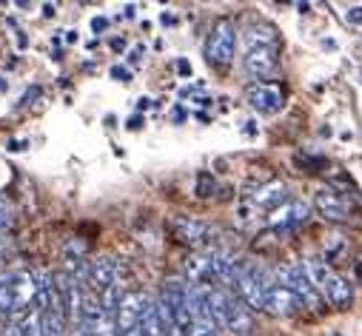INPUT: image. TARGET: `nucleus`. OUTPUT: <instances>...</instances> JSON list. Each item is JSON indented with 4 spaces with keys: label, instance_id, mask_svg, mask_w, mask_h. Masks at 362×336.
Returning <instances> with one entry per match:
<instances>
[{
    "label": "nucleus",
    "instance_id": "nucleus-16",
    "mask_svg": "<svg viewBox=\"0 0 362 336\" xmlns=\"http://www.w3.org/2000/svg\"><path fill=\"white\" fill-rule=\"evenodd\" d=\"M183 271L189 277L192 285H211L214 274H211V257L209 254H194L183 263Z\"/></svg>",
    "mask_w": 362,
    "mask_h": 336
},
{
    "label": "nucleus",
    "instance_id": "nucleus-15",
    "mask_svg": "<svg viewBox=\"0 0 362 336\" xmlns=\"http://www.w3.org/2000/svg\"><path fill=\"white\" fill-rule=\"evenodd\" d=\"M286 197H288V191H286V183H280V180H274V183H265V186H259L257 191H254V205H259V208H271V211H277L280 208V203H286Z\"/></svg>",
    "mask_w": 362,
    "mask_h": 336
},
{
    "label": "nucleus",
    "instance_id": "nucleus-29",
    "mask_svg": "<svg viewBox=\"0 0 362 336\" xmlns=\"http://www.w3.org/2000/svg\"><path fill=\"white\" fill-rule=\"evenodd\" d=\"M345 18H348V23H354V26H362V6H351V9L345 12Z\"/></svg>",
    "mask_w": 362,
    "mask_h": 336
},
{
    "label": "nucleus",
    "instance_id": "nucleus-12",
    "mask_svg": "<svg viewBox=\"0 0 362 336\" xmlns=\"http://www.w3.org/2000/svg\"><path fill=\"white\" fill-rule=\"evenodd\" d=\"M143 305H146V296L137 294V291H132V294L123 296V302H120V308H117V313H115V319H117V333H120V336L140 328Z\"/></svg>",
    "mask_w": 362,
    "mask_h": 336
},
{
    "label": "nucleus",
    "instance_id": "nucleus-7",
    "mask_svg": "<svg viewBox=\"0 0 362 336\" xmlns=\"http://www.w3.org/2000/svg\"><path fill=\"white\" fill-rule=\"evenodd\" d=\"M305 305H303V299L291 291V288H286V285H280V282H274L268 288V294H265V311L271 313V316H294V313H300Z\"/></svg>",
    "mask_w": 362,
    "mask_h": 336
},
{
    "label": "nucleus",
    "instance_id": "nucleus-8",
    "mask_svg": "<svg viewBox=\"0 0 362 336\" xmlns=\"http://www.w3.org/2000/svg\"><path fill=\"white\" fill-rule=\"evenodd\" d=\"M245 71L251 77H274L280 71V63H277V49L274 46H254L245 52V60H243Z\"/></svg>",
    "mask_w": 362,
    "mask_h": 336
},
{
    "label": "nucleus",
    "instance_id": "nucleus-38",
    "mask_svg": "<svg viewBox=\"0 0 362 336\" xmlns=\"http://www.w3.org/2000/svg\"><path fill=\"white\" fill-rule=\"evenodd\" d=\"M134 12H137V6H134V4H129V6H126V18H132Z\"/></svg>",
    "mask_w": 362,
    "mask_h": 336
},
{
    "label": "nucleus",
    "instance_id": "nucleus-33",
    "mask_svg": "<svg viewBox=\"0 0 362 336\" xmlns=\"http://www.w3.org/2000/svg\"><path fill=\"white\" fill-rule=\"evenodd\" d=\"M92 29H95V32H106V29H109V18H95V20H92Z\"/></svg>",
    "mask_w": 362,
    "mask_h": 336
},
{
    "label": "nucleus",
    "instance_id": "nucleus-2",
    "mask_svg": "<svg viewBox=\"0 0 362 336\" xmlns=\"http://www.w3.org/2000/svg\"><path fill=\"white\" fill-rule=\"evenodd\" d=\"M234 49H237V29L228 18L217 20L211 35H209V43H206V60L217 68H226L231 66L234 60Z\"/></svg>",
    "mask_w": 362,
    "mask_h": 336
},
{
    "label": "nucleus",
    "instance_id": "nucleus-13",
    "mask_svg": "<svg viewBox=\"0 0 362 336\" xmlns=\"http://www.w3.org/2000/svg\"><path fill=\"white\" fill-rule=\"evenodd\" d=\"M226 328L234 333V336H248L254 322H251V311L240 302V296H228V305H226Z\"/></svg>",
    "mask_w": 362,
    "mask_h": 336
},
{
    "label": "nucleus",
    "instance_id": "nucleus-20",
    "mask_svg": "<svg viewBox=\"0 0 362 336\" xmlns=\"http://www.w3.org/2000/svg\"><path fill=\"white\" fill-rule=\"evenodd\" d=\"M123 288H120V282H115V285H109L98 299H100V308L106 311V313H117V308H120V302H123Z\"/></svg>",
    "mask_w": 362,
    "mask_h": 336
},
{
    "label": "nucleus",
    "instance_id": "nucleus-17",
    "mask_svg": "<svg viewBox=\"0 0 362 336\" xmlns=\"http://www.w3.org/2000/svg\"><path fill=\"white\" fill-rule=\"evenodd\" d=\"M305 271H308V277H311V282L317 285L320 294H322V288L328 285V280L334 277L331 265H328L322 257H308V260H305Z\"/></svg>",
    "mask_w": 362,
    "mask_h": 336
},
{
    "label": "nucleus",
    "instance_id": "nucleus-30",
    "mask_svg": "<svg viewBox=\"0 0 362 336\" xmlns=\"http://www.w3.org/2000/svg\"><path fill=\"white\" fill-rule=\"evenodd\" d=\"M40 92H43L40 86H32V89H29V92L23 95V100H21V106H29V103H35V97H40Z\"/></svg>",
    "mask_w": 362,
    "mask_h": 336
},
{
    "label": "nucleus",
    "instance_id": "nucleus-31",
    "mask_svg": "<svg viewBox=\"0 0 362 336\" xmlns=\"http://www.w3.org/2000/svg\"><path fill=\"white\" fill-rule=\"evenodd\" d=\"M177 71H180V77H192V63L189 60H177Z\"/></svg>",
    "mask_w": 362,
    "mask_h": 336
},
{
    "label": "nucleus",
    "instance_id": "nucleus-23",
    "mask_svg": "<svg viewBox=\"0 0 362 336\" xmlns=\"http://www.w3.org/2000/svg\"><path fill=\"white\" fill-rule=\"evenodd\" d=\"M217 191V180L209 174V172H203V174H197V197H211Z\"/></svg>",
    "mask_w": 362,
    "mask_h": 336
},
{
    "label": "nucleus",
    "instance_id": "nucleus-10",
    "mask_svg": "<svg viewBox=\"0 0 362 336\" xmlns=\"http://www.w3.org/2000/svg\"><path fill=\"white\" fill-rule=\"evenodd\" d=\"M308 217H311V208L300 200H291V203L280 205L274 214H271V228H274L277 234H288V231L300 228Z\"/></svg>",
    "mask_w": 362,
    "mask_h": 336
},
{
    "label": "nucleus",
    "instance_id": "nucleus-28",
    "mask_svg": "<svg viewBox=\"0 0 362 336\" xmlns=\"http://www.w3.org/2000/svg\"><path fill=\"white\" fill-rule=\"evenodd\" d=\"M112 77L120 80V83H129V80H132V71H129L126 66H112Z\"/></svg>",
    "mask_w": 362,
    "mask_h": 336
},
{
    "label": "nucleus",
    "instance_id": "nucleus-36",
    "mask_svg": "<svg viewBox=\"0 0 362 336\" xmlns=\"http://www.w3.org/2000/svg\"><path fill=\"white\" fill-rule=\"evenodd\" d=\"M112 49H115V52H123V49H126V40H123V37H115V40H112Z\"/></svg>",
    "mask_w": 362,
    "mask_h": 336
},
{
    "label": "nucleus",
    "instance_id": "nucleus-32",
    "mask_svg": "<svg viewBox=\"0 0 362 336\" xmlns=\"http://www.w3.org/2000/svg\"><path fill=\"white\" fill-rule=\"evenodd\" d=\"M143 123H146V117H140V114H134V117H129V123H126V128H129V131H137V128H140Z\"/></svg>",
    "mask_w": 362,
    "mask_h": 336
},
{
    "label": "nucleus",
    "instance_id": "nucleus-5",
    "mask_svg": "<svg viewBox=\"0 0 362 336\" xmlns=\"http://www.w3.org/2000/svg\"><path fill=\"white\" fill-rule=\"evenodd\" d=\"M9 285H12V305H15V313L12 316L29 313L35 308V296H37L35 271H18V274H12L9 277Z\"/></svg>",
    "mask_w": 362,
    "mask_h": 336
},
{
    "label": "nucleus",
    "instance_id": "nucleus-21",
    "mask_svg": "<svg viewBox=\"0 0 362 336\" xmlns=\"http://www.w3.org/2000/svg\"><path fill=\"white\" fill-rule=\"evenodd\" d=\"M0 313H4V316H12V313H15V305H12V285H9V277H0Z\"/></svg>",
    "mask_w": 362,
    "mask_h": 336
},
{
    "label": "nucleus",
    "instance_id": "nucleus-37",
    "mask_svg": "<svg viewBox=\"0 0 362 336\" xmlns=\"http://www.w3.org/2000/svg\"><path fill=\"white\" fill-rule=\"evenodd\" d=\"M137 106H140V112H143V109H148V106H151V100H148V97H140V103H137Z\"/></svg>",
    "mask_w": 362,
    "mask_h": 336
},
{
    "label": "nucleus",
    "instance_id": "nucleus-27",
    "mask_svg": "<svg viewBox=\"0 0 362 336\" xmlns=\"http://www.w3.org/2000/svg\"><path fill=\"white\" fill-rule=\"evenodd\" d=\"M0 336H26V330H23L21 322H9L4 330H0Z\"/></svg>",
    "mask_w": 362,
    "mask_h": 336
},
{
    "label": "nucleus",
    "instance_id": "nucleus-6",
    "mask_svg": "<svg viewBox=\"0 0 362 336\" xmlns=\"http://www.w3.org/2000/svg\"><path fill=\"white\" fill-rule=\"evenodd\" d=\"M314 208H317L320 217H325L331 222H348L351 220V211H354L351 203L339 191H334V188H320L314 194Z\"/></svg>",
    "mask_w": 362,
    "mask_h": 336
},
{
    "label": "nucleus",
    "instance_id": "nucleus-24",
    "mask_svg": "<svg viewBox=\"0 0 362 336\" xmlns=\"http://www.w3.org/2000/svg\"><path fill=\"white\" fill-rule=\"evenodd\" d=\"M12 222H15V208L6 200H0V231L12 228Z\"/></svg>",
    "mask_w": 362,
    "mask_h": 336
},
{
    "label": "nucleus",
    "instance_id": "nucleus-11",
    "mask_svg": "<svg viewBox=\"0 0 362 336\" xmlns=\"http://www.w3.org/2000/svg\"><path fill=\"white\" fill-rule=\"evenodd\" d=\"M117 265H115V260L112 257H98V260H88V265H86V285L92 288V291H98V296L109 288V285H115L117 280Z\"/></svg>",
    "mask_w": 362,
    "mask_h": 336
},
{
    "label": "nucleus",
    "instance_id": "nucleus-9",
    "mask_svg": "<svg viewBox=\"0 0 362 336\" xmlns=\"http://www.w3.org/2000/svg\"><path fill=\"white\" fill-rule=\"evenodd\" d=\"M171 234L180 239V242H186V245H203L211 234V225L197 220V217H189V214H180L171 220Z\"/></svg>",
    "mask_w": 362,
    "mask_h": 336
},
{
    "label": "nucleus",
    "instance_id": "nucleus-19",
    "mask_svg": "<svg viewBox=\"0 0 362 336\" xmlns=\"http://www.w3.org/2000/svg\"><path fill=\"white\" fill-rule=\"evenodd\" d=\"M245 37H248L251 49L254 46H274L277 49V32L271 29V26H251V32Z\"/></svg>",
    "mask_w": 362,
    "mask_h": 336
},
{
    "label": "nucleus",
    "instance_id": "nucleus-4",
    "mask_svg": "<svg viewBox=\"0 0 362 336\" xmlns=\"http://www.w3.org/2000/svg\"><path fill=\"white\" fill-rule=\"evenodd\" d=\"M245 97H248V106L254 112H259V114H277L283 109V103H286L283 89L274 86V83H265V80L251 83V86L245 89Z\"/></svg>",
    "mask_w": 362,
    "mask_h": 336
},
{
    "label": "nucleus",
    "instance_id": "nucleus-22",
    "mask_svg": "<svg viewBox=\"0 0 362 336\" xmlns=\"http://www.w3.org/2000/svg\"><path fill=\"white\" fill-rule=\"evenodd\" d=\"M345 254H348V242L342 236H331L325 245V263H334L337 257H345Z\"/></svg>",
    "mask_w": 362,
    "mask_h": 336
},
{
    "label": "nucleus",
    "instance_id": "nucleus-3",
    "mask_svg": "<svg viewBox=\"0 0 362 336\" xmlns=\"http://www.w3.org/2000/svg\"><path fill=\"white\" fill-rule=\"evenodd\" d=\"M277 274H280V285L291 288V291L303 299V305H305V308H314V311H320V308H322V294H320V291H317V285L311 282V277H308L305 265H300V263H283Z\"/></svg>",
    "mask_w": 362,
    "mask_h": 336
},
{
    "label": "nucleus",
    "instance_id": "nucleus-18",
    "mask_svg": "<svg viewBox=\"0 0 362 336\" xmlns=\"http://www.w3.org/2000/svg\"><path fill=\"white\" fill-rule=\"evenodd\" d=\"M40 336H66V316L57 311L40 313Z\"/></svg>",
    "mask_w": 362,
    "mask_h": 336
},
{
    "label": "nucleus",
    "instance_id": "nucleus-35",
    "mask_svg": "<svg viewBox=\"0 0 362 336\" xmlns=\"http://www.w3.org/2000/svg\"><path fill=\"white\" fill-rule=\"evenodd\" d=\"M143 54H146V49H140V46H137V49H132V57H129V60H132V63H140V57H143Z\"/></svg>",
    "mask_w": 362,
    "mask_h": 336
},
{
    "label": "nucleus",
    "instance_id": "nucleus-14",
    "mask_svg": "<svg viewBox=\"0 0 362 336\" xmlns=\"http://www.w3.org/2000/svg\"><path fill=\"white\" fill-rule=\"evenodd\" d=\"M322 296L328 299V305H334V308H339V311L351 308V302H354L351 282H348V280H342L339 274H334V277L328 280V285L322 288Z\"/></svg>",
    "mask_w": 362,
    "mask_h": 336
},
{
    "label": "nucleus",
    "instance_id": "nucleus-34",
    "mask_svg": "<svg viewBox=\"0 0 362 336\" xmlns=\"http://www.w3.org/2000/svg\"><path fill=\"white\" fill-rule=\"evenodd\" d=\"M40 9H43V15H46V18H54V15H57V4H43Z\"/></svg>",
    "mask_w": 362,
    "mask_h": 336
},
{
    "label": "nucleus",
    "instance_id": "nucleus-40",
    "mask_svg": "<svg viewBox=\"0 0 362 336\" xmlns=\"http://www.w3.org/2000/svg\"><path fill=\"white\" fill-rule=\"evenodd\" d=\"M354 271H356V277L362 280V263H356V265H354Z\"/></svg>",
    "mask_w": 362,
    "mask_h": 336
},
{
    "label": "nucleus",
    "instance_id": "nucleus-1",
    "mask_svg": "<svg viewBox=\"0 0 362 336\" xmlns=\"http://www.w3.org/2000/svg\"><path fill=\"white\" fill-rule=\"evenodd\" d=\"M237 296L248 311H265V294L271 288L265 271L254 263H243V274L237 280Z\"/></svg>",
    "mask_w": 362,
    "mask_h": 336
},
{
    "label": "nucleus",
    "instance_id": "nucleus-25",
    "mask_svg": "<svg viewBox=\"0 0 362 336\" xmlns=\"http://www.w3.org/2000/svg\"><path fill=\"white\" fill-rule=\"evenodd\" d=\"M192 336H217V325H209V322H194Z\"/></svg>",
    "mask_w": 362,
    "mask_h": 336
},
{
    "label": "nucleus",
    "instance_id": "nucleus-26",
    "mask_svg": "<svg viewBox=\"0 0 362 336\" xmlns=\"http://www.w3.org/2000/svg\"><path fill=\"white\" fill-rule=\"evenodd\" d=\"M237 220L240 222H251L254 220V205L251 203H240L237 205Z\"/></svg>",
    "mask_w": 362,
    "mask_h": 336
},
{
    "label": "nucleus",
    "instance_id": "nucleus-39",
    "mask_svg": "<svg viewBox=\"0 0 362 336\" xmlns=\"http://www.w3.org/2000/svg\"><path fill=\"white\" fill-rule=\"evenodd\" d=\"M9 89V83H6V77H0V92H6Z\"/></svg>",
    "mask_w": 362,
    "mask_h": 336
}]
</instances>
